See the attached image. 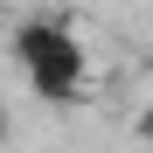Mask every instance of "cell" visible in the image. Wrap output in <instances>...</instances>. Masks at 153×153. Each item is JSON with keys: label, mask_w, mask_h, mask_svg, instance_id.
Listing matches in <instances>:
<instances>
[{"label": "cell", "mask_w": 153, "mask_h": 153, "mask_svg": "<svg viewBox=\"0 0 153 153\" xmlns=\"http://www.w3.org/2000/svg\"><path fill=\"white\" fill-rule=\"evenodd\" d=\"M14 63H21V76H28V91L42 105H76L91 91V49L76 42V28L63 14L14 21Z\"/></svg>", "instance_id": "obj_1"}, {"label": "cell", "mask_w": 153, "mask_h": 153, "mask_svg": "<svg viewBox=\"0 0 153 153\" xmlns=\"http://www.w3.org/2000/svg\"><path fill=\"white\" fill-rule=\"evenodd\" d=\"M132 132H139V139L153 146V105H139V118H132Z\"/></svg>", "instance_id": "obj_2"}, {"label": "cell", "mask_w": 153, "mask_h": 153, "mask_svg": "<svg viewBox=\"0 0 153 153\" xmlns=\"http://www.w3.org/2000/svg\"><path fill=\"white\" fill-rule=\"evenodd\" d=\"M0 132H7V118H0Z\"/></svg>", "instance_id": "obj_3"}]
</instances>
